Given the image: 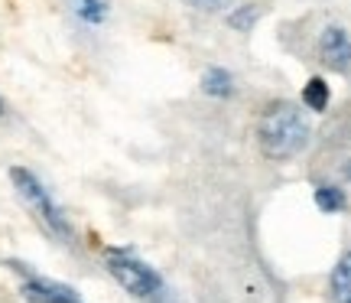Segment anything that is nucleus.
Returning <instances> with one entry per match:
<instances>
[{
	"label": "nucleus",
	"mask_w": 351,
	"mask_h": 303,
	"mask_svg": "<svg viewBox=\"0 0 351 303\" xmlns=\"http://www.w3.org/2000/svg\"><path fill=\"white\" fill-rule=\"evenodd\" d=\"M257 144L267 160H293L309 144V124L293 101H270L257 121Z\"/></svg>",
	"instance_id": "f257e3e1"
},
{
	"label": "nucleus",
	"mask_w": 351,
	"mask_h": 303,
	"mask_svg": "<svg viewBox=\"0 0 351 303\" xmlns=\"http://www.w3.org/2000/svg\"><path fill=\"white\" fill-rule=\"evenodd\" d=\"M10 179H13V186H16V192L23 196V202L33 209V215H36L43 225L49 228L56 238H72V228H69V218L62 215V209L56 205V199L49 196V190L39 183L29 170H23V166H13L10 170Z\"/></svg>",
	"instance_id": "f03ea898"
},
{
	"label": "nucleus",
	"mask_w": 351,
	"mask_h": 303,
	"mask_svg": "<svg viewBox=\"0 0 351 303\" xmlns=\"http://www.w3.org/2000/svg\"><path fill=\"white\" fill-rule=\"evenodd\" d=\"M108 271H111V278L130 297H153V293H160V287H163L160 274L150 265H143L140 258H134L130 251H121V248L108 251Z\"/></svg>",
	"instance_id": "7ed1b4c3"
},
{
	"label": "nucleus",
	"mask_w": 351,
	"mask_h": 303,
	"mask_svg": "<svg viewBox=\"0 0 351 303\" xmlns=\"http://www.w3.org/2000/svg\"><path fill=\"white\" fill-rule=\"evenodd\" d=\"M20 293L29 303H82L72 287H65L59 280H46V278H26Z\"/></svg>",
	"instance_id": "20e7f679"
},
{
	"label": "nucleus",
	"mask_w": 351,
	"mask_h": 303,
	"mask_svg": "<svg viewBox=\"0 0 351 303\" xmlns=\"http://www.w3.org/2000/svg\"><path fill=\"white\" fill-rule=\"evenodd\" d=\"M319 52H322V63L332 65V69H348L351 65V39L345 30L339 26H328L322 33V43H319Z\"/></svg>",
	"instance_id": "39448f33"
},
{
	"label": "nucleus",
	"mask_w": 351,
	"mask_h": 303,
	"mask_svg": "<svg viewBox=\"0 0 351 303\" xmlns=\"http://www.w3.org/2000/svg\"><path fill=\"white\" fill-rule=\"evenodd\" d=\"M332 300L351 303V251L341 258L335 271H332Z\"/></svg>",
	"instance_id": "423d86ee"
},
{
	"label": "nucleus",
	"mask_w": 351,
	"mask_h": 303,
	"mask_svg": "<svg viewBox=\"0 0 351 303\" xmlns=\"http://www.w3.org/2000/svg\"><path fill=\"white\" fill-rule=\"evenodd\" d=\"M72 10L82 23L98 26L104 16H108V0H72Z\"/></svg>",
	"instance_id": "0eeeda50"
},
{
	"label": "nucleus",
	"mask_w": 351,
	"mask_h": 303,
	"mask_svg": "<svg viewBox=\"0 0 351 303\" xmlns=\"http://www.w3.org/2000/svg\"><path fill=\"white\" fill-rule=\"evenodd\" d=\"M234 78H231V72H225V69H208L205 72V78H202V89H205V95H215V98H225V95H231V85Z\"/></svg>",
	"instance_id": "6e6552de"
},
{
	"label": "nucleus",
	"mask_w": 351,
	"mask_h": 303,
	"mask_svg": "<svg viewBox=\"0 0 351 303\" xmlns=\"http://www.w3.org/2000/svg\"><path fill=\"white\" fill-rule=\"evenodd\" d=\"M302 104H306L309 111H326L328 108V85L322 78H313V82L302 89Z\"/></svg>",
	"instance_id": "1a4fd4ad"
},
{
	"label": "nucleus",
	"mask_w": 351,
	"mask_h": 303,
	"mask_svg": "<svg viewBox=\"0 0 351 303\" xmlns=\"http://www.w3.org/2000/svg\"><path fill=\"white\" fill-rule=\"evenodd\" d=\"M315 205L322 212H341L345 209V192L335 190V186H319L315 190Z\"/></svg>",
	"instance_id": "9d476101"
},
{
	"label": "nucleus",
	"mask_w": 351,
	"mask_h": 303,
	"mask_svg": "<svg viewBox=\"0 0 351 303\" xmlns=\"http://www.w3.org/2000/svg\"><path fill=\"white\" fill-rule=\"evenodd\" d=\"M189 7H195V10L202 13H218V10H225L231 0H186Z\"/></svg>",
	"instance_id": "9b49d317"
},
{
	"label": "nucleus",
	"mask_w": 351,
	"mask_h": 303,
	"mask_svg": "<svg viewBox=\"0 0 351 303\" xmlns=\"http://www.w3.org/2000/svg\"><path fill=\"white\" fill-rule=\"evenodd\" d=\"M345 177H348V179H351V164H348V166H345Z\"/></svg>",
	"instance_id": "f8f14e48"
},
{
	"label": "nucleus",
	"mask_w": 351,
	"mask_h": 303,
	"mask_svg": "<svg viewBox=\"0 0 351 303\" xmlns=\"http://www.w3.org/2000/svg\"><path fill=\"white\" fill-rule=\"evenodd\" d=\"M0 114H3V101H0Z\"/></svg>",
	"instance_id": "ddd939ff"
}]
</instances>
